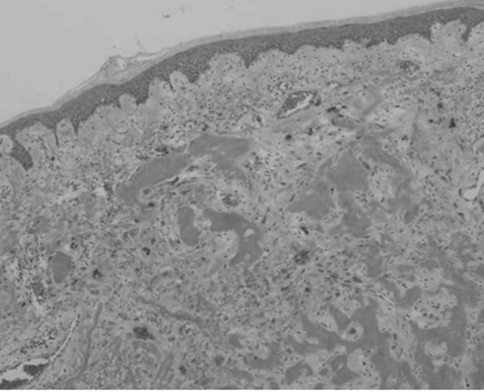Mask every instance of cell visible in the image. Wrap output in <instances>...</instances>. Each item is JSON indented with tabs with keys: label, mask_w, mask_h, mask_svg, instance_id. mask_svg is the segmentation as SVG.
<instances>
[{
	"label": "cell",
	"mask_w": 484,
	"mask_h": 392,
	"mask_svg": "<svg viewBox=\"0 0 484 392\" xmlns=\"http://www.w3.org/2000/svg\"><path fill=\"white\" fill-rule=\"evenodd\" d=\"M281 57L277 52L268 50L247 67L245 85L248 96L269 97L275 93L282 75Z\"/></svg>",
	"instance_id": "obj_1"
},
{
	"label": "cell",
	"mask_w": 484,
	"mask_h": 392,
	"mask_svg": "<svg viewBox=\"0 0 484 392\" xmlns=\"http://www.w3.org/2000/svg\"><path fill=\"white\" fill-rule=\"evenodd\" d=\"M16 140L28 151L37 166L56 159L59 151L55 134L42 125L25 128L16 134Z\"/></svg>",
	"instance_id": "obj_2"
},
{
	"label": "cell",
	"mask_w": 484,
	"mask_h": 392,
	"mask_svg": "<svg viewBox=\"0 0 484 392\" xmlns=\"http://www.w3.org/2000/svg\"><path fill=\"white\" fill-rule=\"evenodd\" d=\"M437 27L434 33V41L439 48L453 53L460 48L462 33L460 26L453 24Z\"/></svg>",
	"instance_id": "obj_3"
},
{
	"label": "cell",
	"mask_w": 484,
	"mask_h": 392,
	"mask_svg": "<svg viewBox=\"0 0 484 392\" xmlns=\"http://www.w3.org/2000/svg\"><path fill=\"white\" fill-rule=\"evenodd\" d=\"M55 136L59 151L65 152L75 149L77 133L70 120L64 119L58 123Z\"/></svg>",
	"instance_id": "obj_4"
},
{
	"label": "cell",
	"mask_w": 484,
	"mask_h": 392,
	"mask_svg": "<svg viewBox=\"0 0 484 392\" xmlns=\"http://www.w3.org/2000/svg\"><path fill=\"white\" fill-rule=\"evenodd\" d=\"M50 266L54 272L65 274L70 270L72 266L71 261L65 253H57L52 258Z\"/></svg>",
	"instance_id": "obj_5"
},
{
	"label": "cell",
	"mask_w": 484,
	"mask_h": 392,
	"mask_svg": "<svg viewBox=\"0 0 484 392\" xmlns=\"http://www.w3.org/2000/svg\"><path fill=\"white\" fill-rule=\"evenodd\" d=\"M12 140L7 134H2L1 137V152L2 156H7L11 152L13 144Z\"/></svg>",
	"instance_id": "obj_6"
}]
</instances>
